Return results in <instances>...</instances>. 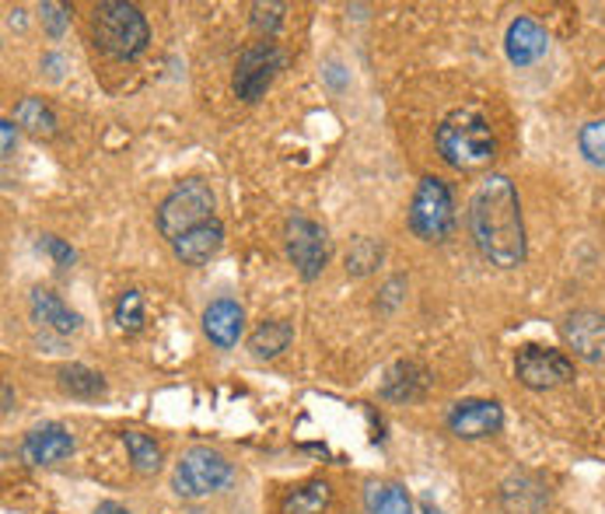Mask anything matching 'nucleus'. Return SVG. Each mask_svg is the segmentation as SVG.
<instances>
[{
	"label": "nucleus",
	"instance_id": "obj_16",
	"mask_svg": "<svg viewBox=\"0 0 605 514\" xmlns=\"http://www.w3.org/2000/svg\"><path fill=\"white\" fill-rule=\"evenodd\" d=\"M29 309L35 315V322H43V326H49L53 333H78L81 329V319L78 312H70L60 294H53L46 288H35L32 298H29Z\"/></svg>",
	"mask_w": 605,
	"mask_h": 514
},
{
	"label": "nucleus",
	"instance_id": "obj_8",
	"mask_svg": "<svg viewBox=\"0 0 605 514\" xmlns=\"http://www.w3.org/2000/svg\"><path fill=\"white\" fill-rule=\"evenodd\" d=\"M283 238H288V256L294 262V270L305 280H315L318 273L326 270V262H329V235H326L323 224H315L309 217H291Z\"/></svg>",
	"mask_w": 605,
	"mask_h": 514
},
{
	"label": "nucleus",
	"instance_id": "obj_17",
	"mask_svg": "<svg viewBox=\"0 0 605 514\" xmlns=\"http://www.w3.org/2000/svg\"><path fill=\"white\" fill-rule=\"evenodd\" d=\"M427 371L417 365V360H400L389 375H385V386H382V395L392 399V403H413V399H421L424 389H427Z\"/></svg>",
	"mask_w": 605,
	"mask_h": 514
},
{
	"label": "nucleus",
	"instance_id": "obj_1",
	"mask_svg": "<svg viewBox=\"0 0 605 514\" xmlns=\"http://www.w3.org/2000/svg\"><path fill=\"white\" fill-rule=\"evenodd\" d=\"M469 235L486 262L515 270L525 262L522 203L507 176H490L469 203Z\"/></svg>",
	"mask_w": 605,
	"mask_h": 514
},
{
	"label": "nucleus",
	"instance_id": "obj_33",
	"mask_svg": "<svg viewBox=\"0 0 605 514\" xmlns=\"http://www.w3.org/2000/svg\"><path fill=\"white\" fill-rule=\"evenodd\" d=\"M11 403H14V399H11V386H4V413H11V410H14Z\"/></svg>",
	"mask_w": 605,
	"mask_h": 514
},
{
	"label": "nucleus",
	"instance_id": "obj_14",
	"mask_svg": "<svg viewBox=\"0 0 605 514\" xmlns=\"http://www.w3.org/2000/svg\"><path fill=\"white\" fill-rule=\"evenodd\" d=\"M70 451H74V437L64 424L35 427V431H29L25 445H22L25 462H32V466H56V462H64Z\"/></svg>",
	"mask_w": 605,
	"mask_h": 514
},
{
	"label": "nucleus",
	"instance_id": "obj_24",
	"mask_svg": "<svg viewBox=\"0 0 605 514\" xmlns=\"http://www.w3.org/2000/svg\"><path fill=\"white\" fill-rule=\"evenodd\" d=\"M123 445L130 451V459H134L137 472H158L161 469V448L155 445V437L137 434V431H126L123 434Z\"/></svg>",
	"mask_w": 605,
	"mask_h": 514
},
{
	"label": "nucleus",
	"instance_id": "obj_13",
	"mask_svg": "<svg viewBox=\"0 0 605 514\" xmlns=\"http://www.w3.org/2000/svg\"><path fill=\"white\" fill-rule=\"evenodd\" d=\"M245 329V312H242V304L235 298H217L206 304V312H203V333L206 339L214 343V347L221 350H232L238 336Z\"/></svg>",
	"mask_w": 605,
	"mask_h": 514
},
{
	"label": "nucleus",
	"instance_id": "obj_10",
	"mask_svg": "<svg viewBox=\"0 0 605 514\" xmlns=\"http://www.w3.org/2000/svg\"><path fill=\"white\" fill-rule=\"evenodd\" d=\"M504 424V410L494 399H462L448 410V431L466 442H480V437L497 434Z\"/></svg>",
	"mask_w": 605,
	"mask_h": 514
},
{
	"label": "nucleus",
	"instance_id": "obj_31",
	"mask_svg": "<svg viewBox=\"0 0 605 514\" xmlns=\"http://www.w3.org/2000/svg\"><path fill=\"white\" fill-rule=\"evenodd\" d=\"M0 137H4V158H11V150H14V123L11 120L0 123Z\"/></svg>",
	"mask_w": 605,
	"mask_h": 514
},
{
	"label": "nucleus",
	"instance_id": "obj_25",
	"mask_svg": "<svg viewBox=\"0 0 605 514\" xmlns=\"http://www.w3.org/2000/svg\"><path fill=\"white\" fill-rule=\"evenodd\" d=\"M116 326L120 333L134 336L144 329V294L141 291H123L116 301Z\"/></svg>",
	"mask_w": 605,
	"mask_h": 514
},
{
	"label": "nucleus",
	"instance_id": "obj_12",
	"mask_svg": "<svg viewBox=\"0 0 605 514\" xmlns=\"http://www.w3.org/2000/svg\"><path fill=\"white\" fill-rule=\"evenodd\" d=\"M550 49V35L533 18H515L504 35V53L515 67H533Z\"/></svg>",
	"mask_w": 605,
	"mask_h": 514
},
{
	"label": "nucleus",
	"instance_id": "obj_5",
	"mask_svg": "<svg viewBox=\"0 0 605 514\" xmlns=\"http://www.w3.org/2000/svg\"><path fill=\"white\" fill-rule=\"evenodd\" d=\"M410 232L424 242H445L456 232V197L445 179H421L410 203Z\"/></svg>",
	"mask_w": 605,
	"mask_h": 514
},
{
	"label": "nucleus",
	"instance_id": "obj_21",
	"mask_svg": "<svg viewBox=\"0 0 605 514\" xmlns=\"http://www.w3.org/2000/svg\"><path fill=\"white\" fill-rule=\"evenodd\" d=\"M56 382H60V389L67 395H74V399H99L105 392V378L99 371L85 368V365H67V368H60Z\"/></svg>",
	"mask_w": 605,
	"mask_h": 514
},
{
	"label": "nucleus",
	"instance_id": "obj_15",
	"mask_svg": "<svg viewBox=\"0 0 605 514\" xmlns=\"http://www.w3.org/2000/svg\"><path fill=\"white\" fill-rule=\"evenodd\" d=\"M221 245H224V224L214 217V221L193 227V232H186L179 242H172V253L186 266H203L221 253Z\"/></svg>",
	"mask_w": 605,
	"mask_h": 514
},
{
	"label": "nucleus",
	"instance_id": "obj_2",
	"mask_svg": "<svg viewBox=\"0 0 605 514\" xmlns=\"http://www.w3.org/2000/svg\"><path fill=\"white\" fill-rule=\"evenodd\" d=\"M494 130L480 109H456L438 126V155L459 171H477L494 161Z\"/></svg>",
	"mask_w": 605,
	"mask_h": 514
},
{
	"label": "nucleus",
	"instance_id": "obj_3",
	"mask_svg": "<svg viewBox=\"0 0 605 514\" xmlns=\"http://www.w3.org/2000/svg\"><path fill=\"white\" fill-rule=\"evenodd\" d=\"M91 35L94 46H99L112 60H134L144 53L150 29L141 8L123 4V0H102L91 14Z\"/></svg>",
	"mask_w": 605,
	"mask_h": 514
},
{
	"label": "nucleus",
	"instance_id": "obj_22",
	"mask_svg": "<svg viewBox=\"0 0 605 514\" xmlns=\"http://www.w3.org/2000/svg\"><path fill=\"white\" fill-rule=\"evenodd\" d=\"M280 507H283V514H323L329 507V483L312 480L305 487H298L283 498Z\"/></svg>",
	"mask_w": 605,
	"mask_h": 514
},
{
	"label": "nucleus",
	"instance_id": "obj_28",
	"mask_svg": "<svg viewBox=\"0 0 605 514\" xmlns=\"http://www.w3.org/2000/svg\"><path fill=\"white\" fill-rule=\"evenodd\" d=\"M280 22H283V4H253V29L256 32H267V35H273L277 29H280Z\"/></svg>",
	"mask_w": 605,
	"mask_h": 514
},
{
	"label": "nucleus",
	"instance_id": "obj_9",
	"mask_svg": "<svg viewBox=\"0 0 605 514\" xmlns=\"http://www.w3.org/2000/svg\"><path fill=\"white\" fill-rule=\"evenodd\" d=\"M515 375L525 389H536V392H546V389H557V386H567L574 378V365L571 357L560 354V350H550V347H522L518 357H515Z\"/></svg>",
	"mask_w": 605,
	"mask_h": 514
},
{
	"label": "nucleus",
	"instance_id": "obj_11",
	"mask_svg": "<svg viewBox=\"0 0 605 514\" xmlns=\"http://www.w3.org/2000/svg\"><path fill=\"white\" fill-rule=\"evenodd\" d=\"M563 336L581 360H589V365H605V315L602 312L581 309L574 315H567Z\"/></svg>",
	"mask_w": 605,
	"mask_h": 514
},
{
	"label": "nucleus",
	"instance_id": "obj_20",
	"mask_svg": "<svg viewBox=\"0 0 605 514\" xmlns=\"http://www.w3.org/2000/svg\"><path fill=\"white\" fill-rule=\"evenodd\" d=\"M365 507L368 514H413V501L400 483H368Z\"/></svg>",
	"mask_w": 605,
	"mask_h": 514
},
{
	"label": "nucleus",
	"instance_id": "obj_6",
	"mask_svg": "<svg viewBox=\"0 0 605 514\" xmlns=\"http://www.w3.org/2000/svg\"><path fill=\"white\" fill-rule=\"evenodd\" d=\"M228 480H232V462L211 448H189L172 472L176 493L179 498H189V501L206 498V493L221 490Z\"/></svg>",
	"mask_w": 605,
	"mask_h": 514
},
{
	"label": "nucleus",
	"instance_id": "obj_7",
	"mask_svg": "<svg viewBox=\"0 0 605 514\" xmlns=\"http://www.w3.org/2000/svg\"><path fill=\"white\" fill-rule=\"evenodd\" d=\"M283 67V53L277 49V43L262 40V43H253L238 56V67H235V94L242 102H259L267 88L273 85L277 70Z\"/></svg>",
	"mask_w": 605,
	"mask_h": 514
},
{
	"label": "nucleus",
	"instance_id": "obj_29",
	"mask_svg": "<svg viewBox=\"0 0 605 514\" xmlns=\"http://www.w3.org/2000/svg\"><path fill=\"white\" fill-rule=\"evenodd\" d=\"M40 14H43V25H46V32L53 35V40H56V35H64V29L70 22V8H64V4H43Z\"/></svg>",
	"mask_w": 605,
	"mask_h": 514
},
{
	"label": "nucleus",
	"instance_id": "obj_4",
	"mask_svg": "<svg viewBox=\"0 0 605 514\" xmlns=\"http://www.w3.org/2000/svg\"><path fill=\"white\" fill-rule=\"evenodd\" d=\"M214 206H217V200H214L211 186H206L203 179H182L158 206V232L168 242H179L186 232L214 221L217 217Z\"/></svg>",
	"mask_w": 605,
	"mask_h": 514
},
{
	"label": "nucleus",
	"instance_id": "obj_18",
	"mask_svg": "<svg viewBox=\"0 0 605 514\" xmlns=\"http://www.w3.org/2000/svg\"><path fill=\"white\" fill-rule=\"evenodd\" d=\"M501 504L507 514H536L546 504V490L536 476H512L504 487H501Z\"/></svg>",
	"mask_w": 605,
	"mask_h": 514
},
{
	"label": "nucleus",
	"instance_id": "obj_23",
	"mask_svg": "<svg viewBox=\"0 0 605 514\" xmlns=\"http://www.w3.org/2000/svg\"><path fill=\"white\" fill-rule=\"evenodd\" d=\"M14 123L29 130L32 137H53L56 133V116H53V109L43 105V99H22L14 109Z\"/></svg>",
	"mask_w": 605,
	"mask_h": 514
},
{
	"label": "nucleus",
	"instance_id": "obj_26",
	"mask_svg": "<svg viewBox=\"0 0 605 514\" xmlns=\"http://www.w3.org/2000/svg\"><path fill=\"white\" fill-rule=\"evenodd\" d=\"M378 262H382V245H378L374 238H357L350 245V253H347V273L365 277V273L374 270Z\"/></svg>",
	"mask_w": 605,
	"mask_h": 514
},
{
	"label": "nucleus",
	"instance_id": "obj_32",
	"mask_svg": "<svg viewBox=\"0 0 605 514\" xmlns=\"http://www.w3.org/2000/svg\"><path fill=\"white\" fill-rule=\"evenodd\" d=\"M94 514H130V511L116 501H102L99 507H94Z\"/></svg>",
	"mask_w": 605,
	"mask_h": 514
},
{
	"label": "nucleus",
	"instance_id": "obj_30",
	"mask_svg": "<svg viewBox=\"0 0 605 514\" xmlns=\"http://www.w3.org/2000/svg\"><path fill=\"white\" fill-rule=\"evenodd\" d=\"M40 249H43V253H49L56 266H74V249H70L67 242H60V238L43 235V238H40Z\"/></svg>",
	"mask_w": 605,
	"mask_h": 514
},
{
	"label": "nucleus",
	"instance_id": "obj_27",
	"mask_svg": "<svg viewBox=\"0 0 605 514\" xmlns=\"http://www.w3.org/2000/svg\"><path fill=\"white\" fill-rule=\"evenodd\" d=\"M578 147H581L584 161H592L595 168H605V120L584 123L578 133Z\"/></svg>",
	"mask_w": 605,
	"mask_h": 514
},
{
	"label": "nucleus",
	"instance_id": "obj_19",
	"mask_svg": "<svg viewBox=\"0 0 605 514\" xmlns=\"http://www.w3.org/2000/svg\"><path fill=\"white\" fill-rule=\"evenodd\" d=\"M291 339H294L291 322L273 319V322H262V326L249 336V350L259 360H273V357H280L283 350L291 347Z\"/></svg>",
	"mask_w": 605,
	"mask_h": 514
}]
</instances>
